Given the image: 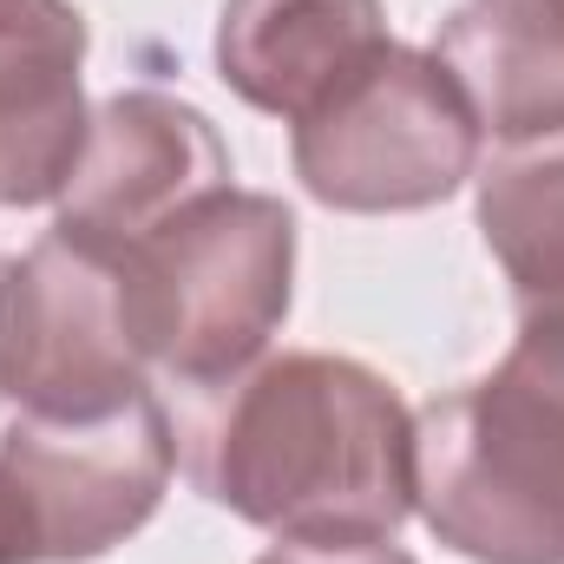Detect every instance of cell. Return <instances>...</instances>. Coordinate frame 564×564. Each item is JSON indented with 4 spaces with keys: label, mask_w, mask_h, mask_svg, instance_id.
Here are the masks:
<instances>
[{
    "label": "cell",
    "mask_w": 564,
    "mask_h": 564,
    "mask_svg": "<svg viewBox=\"0 0 564 564\" xmlns=\"http://www.w3.org/2000/svg\"><path fill=\"white\" fill-rule=\"evenodd\" d=\"M177 453L210 506L295 545H381L414 512V414L348 355L295 348L191 388Z\"/></svg>",
    "instance_id": "1"
},
{
    "label": "cell",
    "mask_w": 564,
    "mask_h": 564,
    "mask_svg": "<svg viewBox=\"0 0 564 564\" xmlns=\"http://www.w3.org/2000/svg\"><path fill=\"white\" fill-rule=\"evenodd\" d=\"M414 506L473 564H564V361L519 348L426 401L414 421Z\"/></svg>",
    "instance_id": "2"
},
{
    "label": "cell",
    "mask_w": 564,
    "mask_h": 564,
    "mask_svg": "<svg viewBox=\"0 0 564 564\" xmlns=\"http://www.w3.org/2000/svg\"><path fill=\"white\" fill-rule=\"evenodd\" d=\"M295 289V217L263 191H210L119 257V302L144 368L184 394L263 361Z\"/></svg>",
    "instance_id": "3"
},
{
    "label": "cell",
    "mask_w": 564,
    "mask_h": 564,
    "mask_svg": "<svg viewBox=\"0 0 564 564\" xmlns=\"http://www.w3.org/2000/svg\"><path fill=\"white\" fill-rule=\"evenodd\" d=\"M479 119L453 73L414 53L388 46L368 73H355L328 106L295 126V177L315 204L388 217L446 204L479 171Z\"/></svg>",
    "instance_id": "4"
},
{
    "label": "cell",
    "mask_w": 564,
    "mask_h": 564,
    "mask_svg": "<svg viewBox=\"0 0 564 564\" xmlns=\"http://www.w3.org/2000/svg\"><path fill=\"white\" fill-rule=\"evenodd\" d=\"M171 414L144 388L112 414H20L0 440V512L20 564H93L126 545L171 486Z\"/></svg>",
    "instance_id": "5"
},
{
    "label": "cell",
    "mask_w": 564,
    "mask_h": 564,
    "mask_svg": "<svg viewBox=\"0 0 564 564\" xmlns=\"http://www.w3.org/2000/svg\"><path fill=\"white\" fill-rule=\"evenodd\" d=\"M0 394L40 421L112 414L144 394V355L119 302V257L53 230L20 263H7Z\"/></svg>",
    "instance_id": "6"
},
{
    "label": "cell",
    "mask_w": 564,
    "mask_h": 564,
    "mask_svg": "<svg viewBox=\"0 0 564 564\" xmlns=\"http://www.w3.org/2000/svg\"><path fill=\"white\" fill-rule=\"evenodd\" d=\"M230 184V151L217 126L171 99V93H112L79 144V164L59 191L66 237L126 257L151 230H164L177 210Z\"/></svg>",
    "instance_id": "7"
},
{
    "label": "cell",
    "mask_w": 564,
    "mask_h": 564,
    "mask_svg": "<svg viewBox=\"0 0 564 564\" xmlns=\"http://www.w3.org/2000/svg\"><path fill=\"white\" fill-rule=\"evenodd\" d=\"M394 40L381 0H224L217 13L224 86L289 126L328 106Z\"/></svg>",
    "instance_id": "8"
},
{
    "label": "cell",
    "mask_w": 564,
    "mask_h": 564,
    "mask_svg": "<svg viewBox=\"0 0 564 564\" xmlns=\"http://www.w3.org/2000/svg\"><path fill=\"white\" fill-rule=\"evenodd\" d=\"M86 13L73 0H0V204H53L86 144Z\"/></svg>",
    "instance_id": "9"
},
{
    "label": "cell",
    "mask_w": 564,
    "mask_h": 564,
    "mask_svg": "<svg viewBox=\"0 0 564 564\" xmlns=\"http://www.w3.org/2000/svg\"><path fill=\"white\" fill-rule=\"evenodd\" d=\"M433 59L486 139L512 151L564 144V0H466L440 26Z\"/></svg>",
    "instance_id": "10"
},
{
    "label": "cell",
    "mask_w": 564,
    "mask_h": 564,
    "mask_svg": "<svg viewBox=\"0 0 564 564\" xmlns=\"http://www.w3.org/2000/svg\"><path fill=\"white\" fill-rule=\"evenodd\" d=\"M479 230L512 282L519 348L564 361V144L492 158L479 177Z\"/></svg>",
    "instance_id": "11"
},
{
    "label": "cell",
    "mask_w": 564,
    "mask_h": 564,
    "mask_svg": "<svg viewBox=\"0 0 564 564\" xmlns=\"http://www.w3.org/2000/svg\"><path fill=\"white\" fill-rule=\"evenodd\" d=\"M257 564H414L394 539H381V545H295V539H282L276 552H263Z\"/></svg>",
    "instance_id": "12"
},
{
    "label": "cell",
    "mask_w": 564,
    "mask_h": 564,
    "mask_svg": "<svg viewBox=\"0 0 564 564\" xmlns=\"http://www.w3.org/2000/svg\"><path fill=\"white\" fill-rule=\"evenodd\" d=\"M0 564H20L13 558V539H7V512H0Z\"/></svg>",
    "instance_id": "13"
},
{
    "label": "cell",
    "mask_w": 564,
    "mask_h": 564,
    "mask_svg": "<svg viewBox=\"0 0 564 564\" xmlns=\"http://www.w3.org/2000/svg\"><path fill=\"white\" fill-rule=\"evenodd\" d=\"M0 276H7V257H0Z\"/></svg>",
    "instance_id": "14"
}]
</instances>
